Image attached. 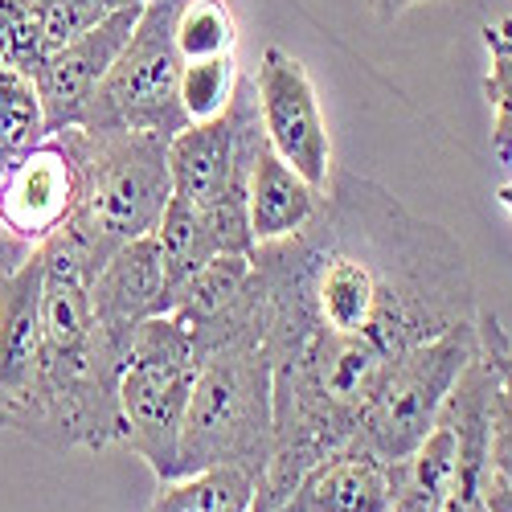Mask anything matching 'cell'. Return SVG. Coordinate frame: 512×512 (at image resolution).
Segmentation results:
<instances>
[{
  "label": "cell",
  "mask_w": 512,
  "mask_h": 512,
  "mask_svg": "<svg viewBox=\"0 0 512 512\" xmlns=\"http://www.w3.org/2000/svg\"><path fill=\"white\" fill-rule=\"evenodd\" d=\"M132 5H144V0H33L50 54H54L58 46H66V41L82 37L87 29L103 25L111 13L132 9Z\"/></svg>",
  "instance_id": "7402d4cb"
},
{
  "label": "cell",
  "mask_w": 512,
  "mask_h": 512,
  "mask_svg": "<svg viewBox=\"0 0 512 512\" xmlns=\"http://www.w3.org/2000/svg\"><path fill=\"white\" fill-rule=\"evenodd\" d=\"M488 74L484 99L492 107V152L500 164H512V17H496L480 29Z\"/></svg>",
  "instance_id": "d6986e66"
},
{
  "label": "cell",
  "mask_w": 512,
  "mask_h": 512,
  "mask_svg": "<svg viewBox=\"0 0 512 512\" xmlns=\"http://www.w3.org/2000/svg\"><path fill=\"white\" fill-rule=\"evenodd\" d=\"M41 250V365L17 435L50 451H103L119 443V373L127 357L107 345L91 312V263L54 234Z\"/></svg>",
  "instance_id": "7a4b0ae2"
},
{
  "label": "cell",
  "mask_w": 512,
  "mask_h": 512,
  "mask_svg": "<svg viewBox=\"0 0 512 512\" xmlns=\"http://www.w3.org/2000/svg\"><path fill=\"white\" fill-rule=\"evenodd\" d=\"M78 205V164L62 132L46 136L0 177V218L29 246H46Z\"/></svg>",
  "instance_id": "30bf717a"
},
{
  "label": "cell",
  "mask_w": 512,
  "mask_h": 512,
  "mask_svg": "<svg viewBox=\"0 0 512 512\" xmlns=\"http://www.w3.org/2000/svg\"><path fill=\"white\" fill-rule=\"evenodd\" d=\"M46 136H50L46 107H41L33 78L9 62H0V177L17 160H25Z\"/></svg>",
  "instance_id": "ac0fdd59"
},
{
  "label": "cell",
  "mask_w": 512,
  "mask_h": 512,
  "mask_svg": "<svg viewBox=\"0 0 512 512\" xmlns=\"http://www.w3.org/2000/svg\"><path fill=\"white\" fill-rule=\"evenodd\" d=\"M250 275L275 394V451L250 512H271L353 447L398 357L472 324L480 304L459 238L345 168L304 230L250 250Z\"/></svg>",
  "instance_id": "6da1fadb"
},
{
  "label": "cell",
  "mask_w": 512,
  "mask_h": 512,
  "mask_svg": "<svg viewBox=\"0 0 512 512\" xmlns=\"http://www.w3.org/2000/svg\"><path fill=\"white\" fill-rule=\"evenodd\" d=\"M193 377V332L168 312L144 320L119 373V443L152 467L156 484L177 480V447Z\"/></svg>",
  "instance_id": "5b68a950"
},
{
  "label": "cell",
  "mask_w": 512,
  "mask_h": 512,
  "mask_svg": "<svg viewBox=\"0 0 512 512\" xmlns=\"http://www.w3.org/2000/svg\"><path fill=\"white\" fill-rule=\"evenodd\" d=\"M238 46V21L226 0H189L177 17V50L185 62L222 58Z\"/></svg>",
  "instance_id": "ffe728a7"
},
{
  "label": "cell",
  "mask_w": 512,
  "mask_h": 512,
  "mask_svg": "<svg viewBox=\"0 0 512 512\" xmlns=\"http://www.w3.org/2000/svg\"><path fill=\"white\" fill-rule=\"evenodd\" d=\"M152 242L160 250V263H164V279H168V304L173 295L209 263L218 259V238H213V226L205 218V209L181 201V197H168L164 205V218L152 230Z\"/></svg>",
  "instance_id": "2e32d148"
},
{
  "label": "cell",
  "mask_w": 512,
  "mask_h": 512,
  "mask_svg": "<svg viewBox=\"0 0 512 512\" xmlns=\"http://www.w3.org/2000/svg\"><path fill=\"white\" fill-rule=\"evenodd\" d=\"M418 5H431V0H365V9H369L377 21H398V17H406L410 9H418Z\"/></svg>",
  "instance_id": "83f0119b"
},
{
  "label": "cell",
  "mask_w": 512,
  "mask_h": 512,
  "mask_svg": "<svg viewBox=\"0 0 512 512\" xmlns=\"http://www.w3.org/2000/svg\"><path fill=\"white\" fill-rule=\"evenodd\" d=\"M496 201H500V209H508V213H512V181H508V185H500Z\"/></svg>",
  "instance_id": "f1b7e54d"
},
{
  "label": "cell",
  "mask_w": 512,
  "mask_h": 512,
  "mask_svg": "<svg viewBox=\"0 0 512 512\" xmlns=\"http://www.w3.org/2000/svg\"><path fill=\"white\" fill-rule=\"evenodd\" d=\"M484 512H512V484L500 476H484Z\"/></svg>",
  "instance_id": "4316f807"
},
{
  "label": "cell",
  "mask_w": 512,
  "mask_h": 512,
  "mask_svg": "<svg viewBox=\"0 0 512 512\" xmlns=\"http://www.w3.org/2000/svg\"><path fill=\"white\" fill-rule=\"evenodd\" d=\"M459 443L451 422H439L406 459L394 463V512H443L455 488Z\"/></svg>",
  "instance_id": "9a60e30c"
},
{
  "label": "cell",
  "mask_w": 512,
  "mask_h": 512,
  "mask_svg": "<svg viewBox=\"0 0 512 512\" xmlns=\"http://www.w3.org/2000/svg\"><path fill=\"white\" fill-rule=\"evenodd\" d=\"M197 377L189 390L177 476H193L205 467H238L259 484L275 451V394L271 361L259 340V304L250 300L226 324L197 332Z\"/></svg>",
  "instance_id": "3957f363"
},
{
  "label": "cell",
  "mask_w": 512,
  "mask_h": 512,
  "mask_svg": "<svg viewBox=\"0 0 512 512\" xmlns=\"http://www.w3.org/2000/svg\"><path fill=\"white\" fill-rule=\"evenodd\" d=\"M488 472L512 484V398L504 390H496L488 422Z\"/></svg>",
  "instance_id": "cb8c5ba5"
},
{
  "label": "cell",
  "mask_w": 512,
  "mask_h": 512,
  "mask_svg": "<svg viewBox=\"0 0 512 512\" xmlns=\"http://www.w3.org/2000/svg\"><path fill=\"white\" fill-rule=\"evenodd\" d=\"M41 287L46 263L41 250L33 259L0 279V426L17 431L41 365Z\"/></svg>",
  "instance_id": "8fae6325"
},
{
  "label": "cell",
  "mask_w": 512,
  "mask_h": 512,
  "mask_svg": "<svg viewBox=\"0 0 512 512\" xmlns=\"http://www.w3.org/2000/svg\"><path fill=\"white\" fill-rule=\"evenodd\" d=\"M476 353H480V328L472 320V324H459L435 340H426V345L410 349L406 357H398L394 369L386 373V381H381L377 398L369 402L353 447L386 459V463L406 459L431 435L447 394L455 390L459 373L467 369V361Z\"/></svg>",
  "instance_id": "52a82bcc"
},
{
  "label": "cell",
  "mask_w": 512,
  "mask_h": 512,
  "mask_svg": "<svg viewBox=\"0 0 512 512\" xmlns=\"http://www.w3.org/2000/svg\"><path fill=\"white\" fill-rule=\"evenodd\" d=\"M50 58L33 0H0V62L25 70L29 78Z\"/></svg>",
  "instance_id": "603a6c76"
},
{
  "label": "cell",
  "mask_w": 512,
  "mask_h": 512,
  "mask_svg": "<svg viewBox=\"0 0 512 512\" xmlns=\"http://www.w3.org/2000/svg\"><path fill=\"white\" fill-rule=\"evenodd\" d=\"M140 9L144 5L111 13L103 25H95V29H87L82 37L66 41V46H58L46 62L37 66L33 87L41 95V107H46L50 136L54 132H66V127H78L82 111H87V103L103 87V78L111 74L115 58L123 54L127 37H132V29L140 21Z\"/></svg>",
  "instance_id": "9c48e42d"
},
{
  "label": "cell",
  "mask_w": 512,
  "mask_h": 512,
  "mask_svg": "<svg viewBox=\"0 0 512 512\" xmlns=\"http://www.w3.org/2000/svg\"><path fill=\"white\" fill-rule=\"evenodd\" d=\"M91 312L107 345H115L123 357L132 349L136 328L168 312V279L152 234L119 246L99 267V275L91 279Z\"/></svg>",
  "instance_id": "7c38bea8"
},
{
  "label": "cell",
  "mask_w": 512,
  "mask_h": 512,
  "mask_svg": "<svg viewBox=\"0 0 512 512\" xmlns=\"http://www.w3.org/2000/svg\"><path fill=\"white\" fill-rule=\"evenodd\" d=\"M37 254V246H29L25 238H17L9 226H5V218H0V279L5 275H13V271H21L29 259Z\"/></svg>",
  "instance_id": "484cf974"
},
{
  "label": "cell",
  "mask_w": 512,
  "mask_h": 512,
  "mask_svg": "<svg viewBox=\"0 0 512 512\" xmlns=\"http://www.w3.org/2000/svg\"><path fill=\"white\" fill-rule=\"evenodd\" d=\"M259 87V115L267 144L279 160H287L312 189H328L332 181V136L320 115V99L308 78V66L283 46H267L254 70Z\"/></svg>",
  "instance_id": "ba28073f"
},
{
  "label": "cell",
  "mask_w": 512,
  "mask_h": 512,
  "mask_svg": "<svg viewBox=\"0 0 512 512\" xmlns=\"http://www.w3.org/2000/svg\"><path fill=\"white\" fill-rule=\"evenodd\" d=\"M62 136L78 164V205L58 234L99 275L119 246L148 238L164 218V205L173 197L168 136L91 127H66Z\"/></svg>",
  "instance_id": "277c9868"
},
{
  "label": "cell",
  "mask_w": 512,
  "mask_h": 512,
  "mask_svg": "<svg viewBox=\"0 0 512 512\" xmlns=\"http://www.w3.org/2000/svg\"><path fill=\"white\" fill-rule=\"evenodd\" d=\"M254 476L238 467H205L193 476L164 480L148 512H250L254 508Z\"/></svg>",
  "instance_id": "e0dca14e"
},
{
  "label": "cell",
  "mask_w": 512,
  "mask_h": 512,
  "mask_svg": "<svg viewBox=\"0 0 512 512\" xmlns=\"http://www.w3.org/2000/svg\"><path fill=\"white\" fill-rule=\"evenodd\" d=\"M271 512H394V463L345 447L316 463Z\"/></svg>",
  "instance_id": "4fadbf2b"
},
{
  "label": "cell",
  "mask_w": 512,
  "mask_h": 512,
  "mask_svg": "<svg viewBox=\"0 0 512 512\" xmlns=\"http://www.w3.org/2000/svg\"><path fill=\"white\" fill-rule=\"evenodd\" d=\"M238 78L242 74H238L234 54L185 62V70H181V111H185V119L189 123H205V119L226 115Z\"/></svg>",
  "instance_id": "44dd1931"
},
{
  "label": "cell",
  "mask_w": 512,
  "mask_h": 512,
  "mask_svg": "<svg viewBox=\"0 0 512 512\" xmlns=\"http://www.w3.org/2000/svg\"><path fill=\"white\" fill-rule=\"evenodd\" d=\"M476 328H480V345L492 353V361L500 369V390L512 398V332L492 312H480L476 316Z\"/></svg>",
  "instance_id": "d4e9b609"
},
{
  "label": "cell",
  "mask_w": 512,
  "mask_h": 512,
  "mask_svg": "<svg viewBox=\"0 0 512 512\" xmlns=\"http://www.w3.org/2000/svg\"><path fill=\"white\" fill-rule=\"evenodd\" d=\"M320 197H324L320 189H312L287 160L271 152V144H263L246 185V218H250L254 246L283 242L295 230H304L312 222V213L320 209Z\"/></svg>",
  "instance_id": "5bb4252c"
},
{
  "label": "cell",
  "mask_w": 512,
  "mask_h": 512,
  "mask_svg": "<svg viewBox=\"0 0 512 512\" xmlns=\"http://www.w3.org/2000/svg\"><path fill=\"white\" fill-rule=\"evenodd\" d=\"M189 0H144L140 21L115 58L103 87L82 111L78 127L91 132H156L173 140L189 127L181 111V70L177 17Z\"/></svg>",
  "instance_id": "8992f818"
}]
</instances>
